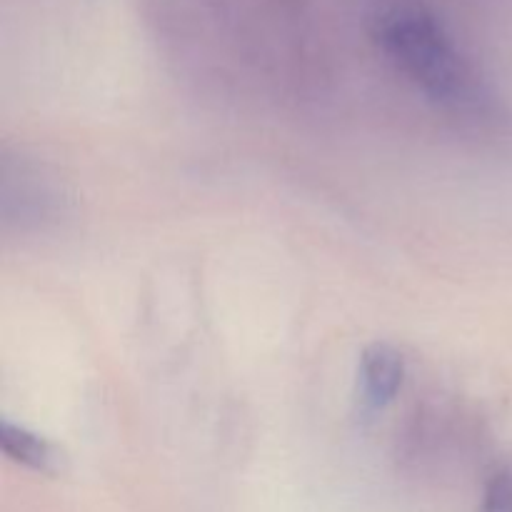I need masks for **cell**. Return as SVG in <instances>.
<instances>
[{
    "instance_id": "obj_1",
    "label": "cell",
    "mask_w": 512,
    "mask_h": 512,
    "mask_svg": "<svg viewBox=\"0 0 512 512\" xmlns=\"http://www.w3.org/2000/svg\"><path fill=\"white\" fill-rule=\"evenodd\" d=\"M380 43L398 68L445 105H470L473 83L463 58L430 15L395 8L380 20Z\"/></svg>"
},
{
    "instance_id": "obj_2",
    "label": "cell",
    "mask_w": 512,
    "mask_h": 512,
    "mask_svg": "<svg viewBox=\"0 0 512 512\" xmlns=\"http://www.w3.org/2000/svg\"><path fill=\"white\" fill-rule=\"evenodd\" d=\"M405 378V363L398 350L375 343L360 358V395L368 410L393 403Z\"/></svg>"
},
{
    "instance_id": "obj_3",
    "label": "cell",
    "mask_w": 512,
    "mask_h": 512,
    "mask_svg": "<svg viewBox=\"0 0 512 512\" xmlns=\"http://www.w3.org/2000/svg\"><path fill=\"white\" fill-rule=\"evenodd\" d=\"M0 445L3 453L8 455L13 463L25 465V468L35 470V473H55L58 470V450L53 443L35 435L33 430L15 425L10 420H3L0 425Z\"/></svg>"
},
{
    "instance_id": "obj_4",
    "label": "cell",
    "mask_w": 512,
    "mask_h": 512,
    "mask_svg": "<svg viewBox=\"0 0 512 512\" xmlns=\"http://www.w3.org/2000/svg\"><path fill=\"white\" fill-rule=\"evenodd\" d=\"M480 512H512V465H505L490 478Z\"/></svg>"
}]
</instances>
